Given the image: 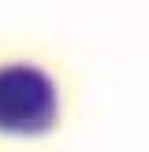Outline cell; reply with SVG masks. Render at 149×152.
<instances>
[{"instance_id":"1","label":"cell","mask_w":149,"mask_h":152,"mask_svg":"<svg viewBox=\"0 0 149 152\" xmlns=\"http://www.w3.org/2000/svg\"><path fill=\"white\" fill-rule=\"evenodd\" d=\"M60 115L56 86L45 71L26 63L0 67V130L7 134H49Z\"/></svg>"}]
</instances>
